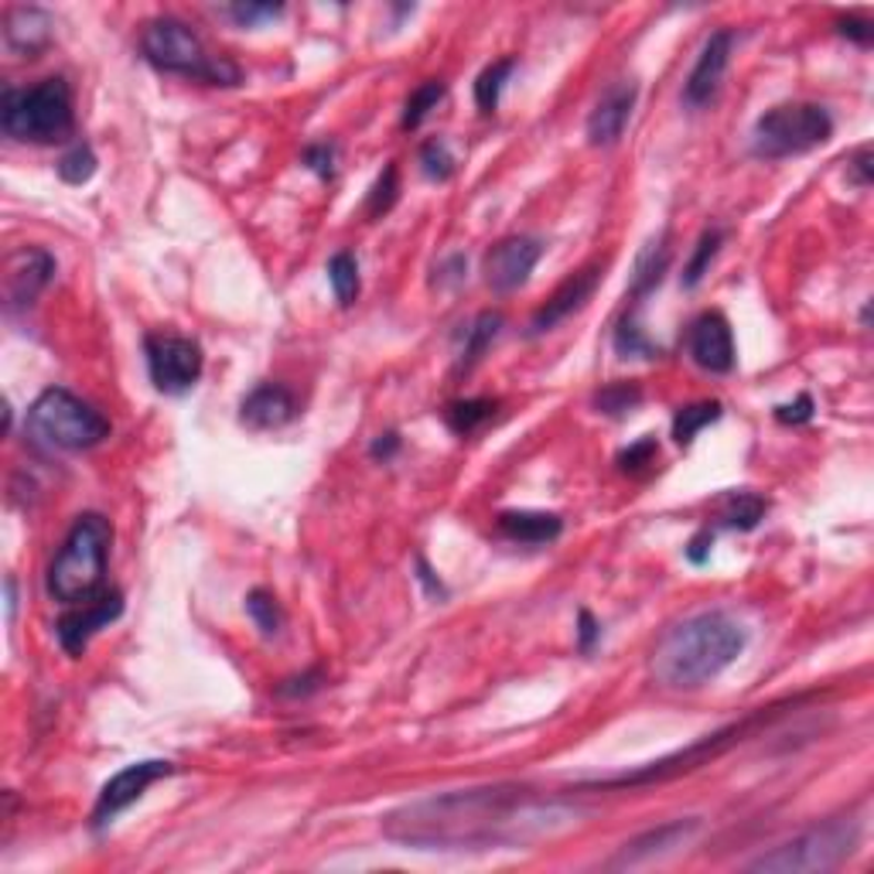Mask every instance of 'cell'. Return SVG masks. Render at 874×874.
Masks as SVG:
<instances>
[{"label": "cell", "instance_id": "1", "mask_svg": "<svg viewBox=\"0 0 874 874\" xmlns=\"http://www.w3.org/2000/svg\"><path fill=\"white\" fill-rule=\"evenodd\" d=\"M578 823V806L526 786L448 789L383 817V833L417 851L526 848Z\"/></svg>", "mask_w": 874, "mask_h": 874}, {"label": "cell", "instance_id": "2", "mask_svg": "<svg viewBox=\"0 0 874 874\" xmlns=\"http://www.w3.org/2000/svg\"><path fill=\"white\" fill-rule=\"evenodd\" d=\"M749 632L728 612H700L669 629L649 659L653 680L666 690H697L721 677L745 653Z\"/></svg>", "mask_w": 874, "mask_h": 874}, {"label": "cell", "instance_id": "3", "mask_svg": "<svg viewBox=\"0 0 874 874\" xmlns=\"http://www.w3.org/2000/svg\"><path fill=\"white\" fill-rule=\"evenodd\" d=\"M113 526L99 513H83L48 567V594L62 604H86L107 591Z\"/></svg>", "mask_w": 874, "mask_h": 874}, {"label": "cell", "instance_id": "4", "mask_svg": "<svg viewBox=\"0 0 874 874\" xmlns=\"http://www.w3.org/2000/svg\"><path fill=\"white\" fill-rule=\"evenodd\" d=\"M0 127L21 144H58L73 138L76 110L73 89L65 79L52 76L39 86L4 89L0 96Z\"/></svg>", "mask_w": 874, "mask_h": 874}, {"label": "cell", "instance_id": "5", "mask_svg": "<svg viewBox=\"0 0 874 874\" xmlns=\"http://www.w3.org/2000/svg\"><path fill=\"white\" fill-rule=\"evenodd\" d=\"M141 55L157 73L185 76L209 86H240L243 73L222 55H212L195 31L178 18H154L141 31Z\"/></svg>", "mask_w": 874, "mask_h": 874}, {"label": "cell", "instance_id": "6", "mask_svg": "<svg viewBox=\"0 0 874 874\" xmlns=\"http://www.w3.org/2000/svg\"><path fill=\"white\" fill-rule=\"evenodd\" d=\"M28 430L58 451H89L110 437V420L65 386H48L28 407Z\"/></svg>", "mask_w": 874, "mask_h": 874}, {"label": "cell", "instance_id": "7", "mask_svg": "<svg viewBox=\"0 0 874 874\" xmlns=\"http://www.w3.org/2000/svg\"><path fill=\"white\" fill-rule=\"evenodd\" d=\"M861 840V823L854 817H833L810 830L796 833L786 844L772 848L768 854L755 857L749 871L765 874H802V871H830L840 861H848Z\"/></svg>", "mask_w": 874, "mask_h": 874}, {"label": "cell", "instance_id": "8", "mask_svg": "<svg viewBox=\"0 0 874 874\" xmlns=\"http://www.w3.org/2000/svg\"><path fill=\"white\" fill-rule=\"evenodd\" d=\"M833 138V117L817 103H783L772 107L755 120L752 151L765 161H783L796 154H810Z\"/></svg>", "mask_w": 874, "mask_h": 874}, {"label": "cell", "instance_id": "9", "mask_svg": "<svg viewBox=\"0 0 874 874\" xmlns=\"http://www.w3.org/2000/svg\"><path fill=\"white\" fill-rule=\"evenodd\" d=\"M765 714H752L738 724H728L714 734H703L700 742H693L690 749L677 752V755H666L659 762H649L635 772H625V776H612V779H594V783H581V789H635V786H653V783H666V779H677V776H687V772L708 765L711 758L724 755L734 742H742V734H749Z\"/></svg>", "mask_w": 874, "mask_h": 874}, {"label": "cell", "instance_id": "10", "mask_svg": "<svg viewBox=\"0 0 874 874\" xmlns=\"http://www.w3.org/2000/svg\"><path fill=\"white\" fill-rule=\"evenodd\" d=\"M144 359L154 390L167 396L188 393L201 380V365H206L201 346L188 339V335H175V331H151L144 339Z\"/></svg>", "mask_w": 874, "mask_h": 874}, {"label": "cell", "instance_id": "11", "mask_svg": "<svg viewBox=\"0 0 874 874\" xmlns=\"http://www.w3.org/2000/svg\"><path fill=\"white\" fill-rule=\"evenodd\" d=\"M175 772L172 762H164V758H144V762H133L127 768H120L113 779H107V786L99 789L96 796V806H92V827L96 830H103L110 827L123 810H130L133 802L144 799V793L167 779Z\"/></svg>", "mask_w": 874, "mask_h": 874}, {"label": "cell", "instance_id": "12", "mask_svg": "<svg viewBox=\"0 0 874 874\" xmlns=\"http://www.w3.org/2000/svg\"><path fill=\"white\" fill-rule=\"evenodd\" d=\"M540 256H544V240H536V237H506V240H499L482 260L485 284L495 294L520 291L529 281V274L536 271Z\"/></svg>", "mask_w": 874, "mask_h": 874}, {"label": "cell", "instance_id": "13", "mask_svg": "<svg viewBox=\"0 0 874 874\" xmlns=\"http://www.w3.org/2000/svg\"><path fill=\"white\" fill-rule=\"evenodd\" d=\"M123 612V594L117 588H107L99 598L86 601V604H73L69 615H62L58 625H55V635H58V646L69 653V656H83L89 638L107 629L110 622H117Z\"/></svg>", "mask_w": 874, "mask_h": 874}, {"label": "cell", "instance_id": "14", "mask_svg": "<svg viewBox=\"0 0 874 874\" xmlns=\"http://www.w3.org/2000/svg\"><path fill=\"white\" fill-rule=\"evenodd\" d=\"M731 48H734V31H728V28L714 31V35L703 42L693 69L684 83V107L687 110H703L708 103H714V96H718L724 73H728Z\"/></svg>", "mask_w": 874, "mask_h": 874}, {"label": "cell", "instance_id": "15", "mask_svg": "<svg viewBox=\"0 0 874 874\" xmlns=\"http://www.w3.org/2000/svg\"><path fill=\"white\" fill-rule=\"evenodd\" d=\"M687 352L690 359L703 369V373L724 376L734 369V335L731 325L721 312H703L693 318L690 335H687Z\"/></svg>", "mask_w": 874, "mask_h": 874}, {"label": "cell", "instance_id": "16", "mask_svg": "<svg viewBox=\"0 0 874 874\" xmlns=\"http://www.w3.org/2000/svg\"><path fill=\"white\" fill-rule=\"evenodd\" d=\"M598 284H601V266H598V263L585 266V271H578V274H570V277H567L550 297H547V305L536 308V315H533V321H529V335H547V331H554L560 321H567L575 312H581V308L588 305V301H591V294L598 291Z\"/></svg>", "mask_w": 874, "mask_h": 874}, {"label": "cell", "instance_id": "17", "mask_svg": "<svg viewBox=\"0 0 874 874\" xmlns=\"http://www.w3.org/2000/svg\"><path fill=\"white\" fill-rule=\"evenodd\" d=\"M638 99V86L635 83H615L604 89V96L594 103L591 117H588V144L591 148H612L619 144V138L625 133L632 110Z\"/></svg>", "mask_w": 874, "mask_h": 874}, {"label": "cell", "instance_id": "18", "mask_svg": "<svg viewBox=\"0 0 874 874\" xmlns=\"http://www.w3.org/2000/svg\"><path fill=\"white\" fill-rule=\"evenodd\" d=\"M55 277V256L42 247L18 250L8 260V297L11 308H28L35 305V297L52 284Z\"/></svg>", "mask_w": 874, "mask_h": 874}, {"label": "cell", "instance_id": "19", "mask_svg": "<svg viewBox=\"0 0 874 874\" xmlns=\"http://www.w3.org/2000/svg\"><path fill=\"white\" fill-rule=\"evenodd\" d=\"M700 830V820L697 817H687V820H669L656 830H646V833H638L635 840H629V844L619 851V857L612 861V867H635V864H646L659 854H669V851H677L680 844H687V840Z\"/></svg>", "mask_w": 874, "mask_h": 874}, {"label": "cell", "instance_id": "20", "mask_svg": "<svg viewBox=\"0 0 874 874\" xmlns=\"http://www.w3.org/2000/svg\"><path fill=\"white\" fill-rule=\"evenodd\" d=\"M297 417V400L281 383H260L240 403V420L253 430H274Z\"/></svg>", "mask_w": 874, "mask_h": 874}, {"label": "cell", "instance_id": "21", "mask_svg": "<svg viewBox=\"0 0 874 874\" xmlns=\"http://www.w3.org/2000/svg\"><path fill=\"white\" fill-rule=\"evenodd\" d=\"M52 18L42 8H11L4 14V48L14 58H35L52 42Z\"/></svg>", "mask_w": 874, "mask_h": 874}, {"label": "cell", "instance_id": "22", "mask_svg": "<svg viewBox=\"0 0 874 874\" xmlns=\"http://www.w3.org/2000/svg\"><path fill=\"white\" fill-rule=\"evenodd\" d=\"M499 533L516 544L544 547L564 533V520L557 513H540V510H510L499 516Z\"/></svg>", "mask_w": 874, "mask_h": 874}, {"label": "cell", "instance_id": "23", "mask_svg": "<svg viewBox=\"0 0 874 874\" xmlns=\"http://www.w3.org/2000/svg\"><path fill=\"white\" fill-rule=\"evenodd\" d=\"M666 271H669V247H666V232H663L659 240H653L643 253H638L632 291H629L632 308H643V301L659 287V281H663Z\"/></svg>", "mask_w": 874, "mask_h": 874}, {"label": "cell", "instance_id": "24", "mask_svg": "<svg viewBox=\"0 0 874 874\" xmlns=\"http://www.w3.org/2000/svg\"><path fill=\"white\" fill-rule=\"evenodd\" d=\"M765 510H768V506H765V499H762V495H755V492H731V495H724V502H721L718 523L728 526V529H742V533H749V529H755V526L762 523Z\"/></svg>", "mask_w": 874, "mask_h": 874}, {"label": "cell", "instance_id": "25", "mask_svg": "<svg viewBox=\"0 0 874 874\" xmlns=\"http://www.w3.org/2000/svg\"><path fill=\"white\" fill-rule=\"evenodd\" d=\"M615 352L622 356V359H656L659 356V349L653 346V339L646 335V328H643V321H638V308H632L629 305V312L622 315V321H619V328H615Z\"/></svg>", "mask_w": 874, "mask_h": 874}, {"label": "cell", "instance_id": "26", "mask_svg": "<svg viewBox=\"0 0 874 874\" xmlns=\"http://www.w3.org/2000/svg\"><path fill=\"white\" fill-rule=\"evenodd\" d=\"M502 331V315L499 312H482L472 325L465 331V346H461V356H458V369H472L485 349L495 342V335Z\"/></svg>", "mask_w": 874, "mask_h": 874}, {"label": "cell", "instance_id": "27", "mask_svg": "<svg viewBox=\"0 0 874 874\" xmlns=\"http://www.w3.org/2000/svg\"><path fill=\"white\" fill-rule=\"evenodd\" d=\"M495 407H499V400L492 396H472V400H455L451 407L445 411V420L455 434H476L485 420L495 417Z\"/></svg>", "mask_w": 874, "mask_h": 874}, {"label": "cell", "instance_id": "28", "mask_svg": "<svg viewBox=\"0 0 874 874\" xmlns=\"http://www.w3.org/2000/svg\"><path fill=\"white\" fill-rule=\"evenodd\" d=\"M721 403L718 400H703V403H690V407H680L677 414H674V441L680 445V448H690L693 445V437L708 427V424H714V420H721Z\"/></svg>", "mask_w": 874, "mask_h": 874}, {"label": "cell", "instance_id": "29", "mask_svg": "<svg viewBox=\"0 0 874 874\" xmlns=\"http://www.w3.org/2000/svg\"><path fill=\"white\" fill-rule=\"evenodd\" d=\"M513 73H516V58H499V62L489 65V69H482V76L476 79V103H479L482 113H495L499 110L502 89H506Z\"/></svg>", "mask_w": 874, "mask_h": 874}, {"label": "cell", "instance_id": "30", "mask_svg": "<svg viewBox=\"0 0 874 874\" xmlns=\"http://www.w3.org/2000/svg\"><path fill=\"white\" fill-rule=\"evenodd\" d=\"M445 92H448V86H445L441 79H427V83H420V86L407 96V103H403V120H400V127H403V130H417V127L430 117V110H437V103H441V99H445Z\"/></svg>", "mask_w": 874, "mask_h": 874}, {"label": "cell", "instance_id": "31", "mask_svg": "<svg viewBox=\"0 0 874 874\" xmlns=\"http://www.w3.org/2000/svg\"><path fill=\"white\" fill-rule=\"evenodd\" d=\"M328 284L342 308H349L359 297V260L349 250H339L328 260Z\"/></svg>", "mask_w": 874, "mask_h": 874}, {"label": "cell", "instance_id": "32", "mask_svg": "<svg viewBox=\"0 0 874 874\" xmlns=\"http://www.w3.org/2000/svg\"><path fill=\"white\" fill-rule=\"evenodd\" d=\"M721 243H724V232H721L718 226L700 232V240H697V247H693V253H690V260H687V266H684V287H687V291H693V287L703 281V274L711 271L714 256L721 253Z\"/></svg>", "mask_w": 874, "mask_h": 874}, {"label": "cell", "instance_id": "33", "mask_svg": "<svg viewBox=\"0 0 874 874\" xmlns=\"http://www.w3.org/2000/svg\"><path fill=\"white\" fill-rule=\"evenodd\" d=\"M638 403H643V390H638V383H625V380L609 383L594 393V411L604 417H625Z\"/></svg>", "mask_w": 874, "mask_h": 874}, {"label": "cell", "instance_id": "34", "mask_svg": "<svg viewBox=\"0 0 874 874\" xmlns=\"http://www.w3.org/2000/svg\"><path fill=\"white\" fill-rule=\"evenodd\" d=\"M247 612H250L253 625L260 629V635H266V638H274L284 629V612H281V601L274 598V591L253 588L247 594Z\"/></svg>", "mask_w": 874, "mask_h": 874}, {"label": "cell", "instance_id": "35", "mask_svg": "<svg viewBox=\"0 0 874 874\" xmlns=\"http://www.w3.org/2000/svg\"><path fill=\"white\" fill-rule=\"evenodd\" d=\"M96 154L89 144H73L69 151H65L55 164V172L65 185H86L92 175H96Z\"/></svg>", "mask_w": 874, "mask_h": 874}, {"label": "cell", "instance_id": "36", "mask_svg": "<svg viewBox=\"0 0 874 874\" xmlns=\"http://www.w3.org/2000/svg\"><path fill=\"white\" fill-rule=\"evenodd\" d=\"M396 195H400V172H396V164H386L383 175L373 182V188L365 195V216L369 219L386 216L396 206Z\"/></svg>", "mask_w": 874, "mask_h": 874}, {"label": "cell", "instance_id": "37", "mask_svg": "<svg viewBox=\"0 0 874 874\" xmlns=\"http://www.w3.org/2000/svg\"><path fill=\"white\" fill-rule=\"evenodd\" d=\"M420 172L430 182H451L458 172V161H455L451 148L445 141H427L420 148Z\"/></svg>", "mask_w": 874, "mask_h": 874}, {"label": "cell", "instance_id": "38", "mask_svg": "<svg viewBox=\"0 0 874 874\" xmlns=\"http://www.w3.org/2000/svg\"><path fill=\"white\" fill-rule=\"evenodd\" d=\"M659 455V445H656V437H638L635 445H629L622 455H619V468L622 472H638V468H646L653 465V458Z\"/></svg>", "mask_w": 874, "mask_h": 874}, {"label": "cell", "instance_id": "39", "mask_svg": "<svg viewBox=\"0 0 874 874\" xmlns=\"http://www.w3.org/2000/svg\"><path fill=\"white\" fill-rule=\"evenodd\" d=\"M226 14H229L232 21H237L240 28H256V24H263V21L281 18L284 8H281V4H232V8H226Z\"/></svg>", "mask_w": 874, "mask_h": 874}, {"label": "cell", "instance_id": "40", "mask_svg": "<svg viewBox=\"0 0 874 874\" xmlns=\"http://www.w3.org/2000/svg\"><path fill=\"white\" fill-rule=\"evenodd\" d=\"M305 164L312 167V172L318 175V178H331L335 175V144H328V141H321V144H308L305 148Z\"/></svg>", "mask_w": 874, "mask_h": 874}, {"label": "cell", "instance_id": "41", "mask_svg": "<svg viewBox=\"0 0 874 874\" xmlns=\"http://www.w3.org/2000/svg\"><path fill=\"white\" fill-rule=\"evenodd\" d=\"M813 396L810 393H802V396H796L793 403H783V407H776V420L779 424H789V427H799V424H806V420H813Z\"/></svg>", "mask_w": 874, "mask_h": 874}, {"label": "cell", "instance_id": "42", "mask_svg": "<svg viewBox=\"0 0 874 874\" xmlns=\"http://www.w3.org/2000/svg\"><path fill=\"white\" fill-rule=\"evenodd\" d=\"M321 684H325V674H321V669H308L305 677H291V680H284V684L277 687V693H281V697H308V693H315Z\"/></svg>", "mask_w": 874, "mask_h": 874}, {"label": "cell", "instance_id": "43", "mask_svg": "<svg viewBox=\"0 0 874 874\" xmlns=\"http://www.w3.org/2000/svg\"><path fill=\"white\" fill-rule=\"evenodd\" d=\"M598 638H601V625H598V619H594L588 609H581V612H578V649L588 656V653L594 649Z\"/></svg>", "mask_w": 874, "mask_h": 874}, {"label": "cell", "instance_id": "44", "mask_svg": "<svg viewBox=\"0 0 874 874\" xmlns=\"http://www.w3.org/2000/svg\"><path fill=\"white\" fill-rule=\"evenodd\" d=\"M848 172H851V178H854L861 188H867V185H871V178H874V167H871V148H857V151L851 154V161H848Z\"/></svg>", "mask_w": 874, "mask_h": 874}, {"label": "cell", "instance_id": "45", "mask_svg": "<svg viewBox=\"0 0 874 874\" xmlns=\"http://www.w3.org/2000/svg\"><path fill=\"white\" fill-rule=\"evenodd\" d=\"M711 544H714V533H711V526H703L700 533H693V540L687 544V560L690 564H708Z\"/></svg>", "mask_w": 874, "mask_h": 874}, {"label": "cell", "instance_id": "46", "mask_svg": "<svg viewBox=\"0 0 874 874\" xmlns=\"http://www.w3.org/2000/svg\"><path fill=\"white\" fill-rule=\"evenodd\" d=\"M837 31L857 45H871V21H864V18H840Z\"/></svg>", "mask_w": 874, "mask_h": 874}, {"label": "cell", "instance_id": "47", "mask_svg": "<svg viewBox=\"0 0 874 874\" xmlns=\"http://www.w3.org/2000/svg\"><path fill=\"white\" fill-rule=\"evenodd\" d=\"M417 581L424 585V591H427L430 598H445V594H448V588L441 585V578L434 575L430 564H427L424 557H417Z\"/></svg>", "mask_w": 874, "mask_h": 874}, {"label": "cell", "instance_id": "48", "mask_svg": "<svg viewBox=\"0 0 874 874\" xmlns=\"http://www.w3.org/2000/svg\"><path fill=\"white\" fill-rule=\"evenodd\" d=\"M396 451H400V434H396V430H386V434H380L376 441L369 445V455H373L376 461H390Z\"/></svg>", "mask_w": 874, "mask_h": 874}]
</instances>
